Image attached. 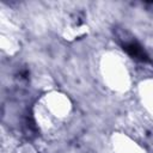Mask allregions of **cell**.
<instances>
[{"label": "cell", "mask_w": 153, "mask_h": 153, "mask_svg": "<svg viewBox=\"0 0 153 153\" xmlns=\"http://www.w3.org/2000/svg\"><path fill=\"white\" fill-rule=\"evenodd\" d=\"M123 49L134 59L136 60H140L142 62H148L149 59H148V55L147 53L143 50V48L137 43V42H129V43H126L123 45Z\"/></svg>", "instance_id": "6da1fadb"}]
</instances>
